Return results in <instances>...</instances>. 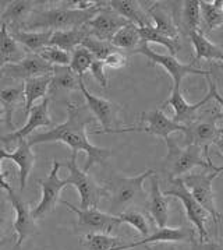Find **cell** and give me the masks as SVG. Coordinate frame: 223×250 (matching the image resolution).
Segmentation results:
<instances>
[{
	"label": "cell",
	"instance_id": "obj_1",
	"mask_svg": "<svg viewBox=\"0 0 223 250\" xmlns=\"http://www.w3.org/2000/svg\"><path fill=\"white\" fill-rule=\"evenodd\" d=\"M92 119V113L87 106L69 102L66 122L45 133L31 136L28 144L32 147L43 143H64L70 147L73 152L84 151L87 154L84 170L88 172L95 164H105V161L112 155V150L96 147L88 140L87 126L91 123Z\"/></svg>",
	"mask_w": 223,
	"mask_h": 250
},
{
	"label": "cell",
	"instance_id": "obj_52",
	"mask_svg": "<svg viewBox=\"0 0 223 250\" xmlns=\"http://www.w3.org/2000/svg\"><path fill=\"white\" fill-rule=\"evenodd\" d=\"M221 67H222V70H223V64H221Z\"/></svg>",
	"mask_w": 223,
	"mask_h": 250
},
{
	"label": "cell",
	"instance_id": "obj_11",
	"mask_svg": "<svg viewBox=\"0 0 223 250\" xmlns=\"http://www.w3.org/2000/svg\"><path fill=\"white\" fill-rule=\"evenodd\" d=\"M61 204H64L70 211L77 215V225L78 228L85 230L87 233H106L111 235L122 222L117 215H112L108 212L98 210V208H77L71 203L61 200Z\"/></svg>",
	"mask_w": 223,
	"mask_h": 250
},
{
	"label": "cell",
	"instance_id": "obj_31",
	"mask_svg": "<svg viewBox=\"0 0 223 250\" xmlns=\"http://www.w3.org/2000/svg\"><path fill=\"white\" fill-rule=\"evenodd\" d=\"M148 16L152 17V20L155 21L153 27L161 34L172 38V40H179V28L173 20L172 14L166 9H163L158 4H153L148 9Z\"/></svg>",
	"mask_w": 223,
	"mask_h": 250
},
{
	"label": "cell",
	"instance_id": "obj_36",
	"mask_svg": "<svg viewBox=\"0 0 223 250\" xmlns=\"http://www.w3.org/2000/svg\"><path fill=\"white\" fill-rule=\"evenodd\" d=\"M183 25L187 34L194 31H201L200 0H186L183 3Z\"/></svg>",
	"mask_w": 223,
	"mask_h": 250
},
{
	"label": "cell",
	"instance_id": "obj_26",
	"mask_svg": "<svg viewBox=\"0 0 223 250\" xmlns=\"http://www.w3.org/2000/svg\"><path fill=\"white\" fill-rule=\"evenodd\" d=\"M51 81L52 76H43V77H37V79L24 81L22 88H24V113H25V116H28V113L34 108L37 101L46 98L49 88H51Z\"/></svg>",
	"mask_w": 223,
	"mask_h": 250
},
{
	"label": "cell",
	"instance_id": "obj_41",
	"mask_svg": "<svg viewBox=\"0 0 223 250\" xmlns=\"http://www.w3.org/2000/svg\"><path fill=\"white\" fill-rule=\"evenodd\" d=\"M10 206H9L7 201L0 199V239H4L3 238L4 232L9 229L10 227H13L11 217H13V212L14 211H11L13 207H10Z\"/></svg>",
	"mask_w": 223,
	"mask_h": 250
},
{
	"label": "cell",
	"instance_id": "obj_23",
	"mask_svg": "<svg viewBox=\"0 0 223 250\" xmlns=\"http://www.w3.org/2000/svg\"><path fill=\"white\" fill-rule=\"evenodd\" d=\"M108 6L113 11H116L119 16H122L123 19H126L130 24H134L138 28L151 25L149 17L145 11L142 10L140 1H135V0H111V1H108Z\"/></svg>",
	"mask_w": 223,
	"mask_h": 250
},
{
	"label": "cell",
	"instance_id": "obj_2",
	"mask_svg": "<svg viewBox=\"0 0 223 250\" xmlns=\"http://www.w3.org/2000/svg\"><path fill=\"white\" fill-rule=\"evenodd\" d=\"M93 7L90 10H77L71 7H55L48 10H37L30 16V19L22 25V31H67L81 28L105 7Z\"/></svg>",
	"mask_w": 223,
	"mask_h": 250
},
{
	"label": "cell",
	"instance_id": "obj_40",
	"mask_svg": "<svg viewBox=\"0 0 223 250\" xmlns=\"http://www.w3.org/2000/svg\"><path fill=\"white\" fill-rule=\"evenodd\" d=\"M81 46L87 48L92 53V56L96 60H105L111 53H113L114 50H117L111 42L106 41H101L93 38V37H88L85 38L82 42Z\"/></svg>",
	"mask_w": 223,
	"mask_h": 250
},
{
	"label": "cell",
	"instance_id": "obj_43",
	"mask_svg": "<svg viewBox=\"0 0 223 250\" xmlns=\"http://www.w3.org/2000/svg\"><path fill=\"white\" fill-rule=\"evenodd\" d=\"M103 62H105V66L112 67V69H122L124 66H127V58L120 50H114Z\"/></svg>",
	"mask_w": 223,
	"mask_h": 250
},
{
	"label": "cell",
	"instance_id": "obj_8",
	"mask_svg": "<svg viewBox=\"0 0 223 250\" xmlns=\"http://www.w3.org/2000/svg\"><path fill=\"white\" fill-rule=\"evenodd\" d=\"M134 53L144 55L145 58L149 59V62H151L152 64L162 66L163 69L167 71V74L172 77L173 88H180L183 79H184L186 76L197 74V76H204L205 79L211 76V71L203 70V69H197V67H194L193 63H191V64H184V63H182L176 56H172V55H162V53H158V52H155V50L151 49L148 43H144V42H141V45L132 52V55H134Z\"/></svg>",
	"mask_w": 223,
	"mask_h": 250
},
{
	"label": "cell",
	"instance_id": "obj_19",
	"mask_svg": "<svg viewBox=\"0 0 223 250\" xmlns=\"http://www.w3.org/2000/svg\"><path fill=\"white\" fill-rule=\"evenodd\" d=\"M194 235H195V230L187 227H179V228L163 227V228H158L148 238L126 243L123 246V250L132 249L137 246H145V245L165 243V242H191L194 239Z\"/></svg>",
	"mask_w": 223,
	"mask_h": 250
},
{
	"label": "cell",
	"instance_id": "obj_21",
	"mask_svg": "<svg viewBox=\"0 0 223 250\" xmlns=\"http://www.w3.org/2000/svg\"><path fill=\"white\" fill-rule=\"evenodd\" d=\"M38 1L31 0H14L7 3L3 13L0 14V22L7 25L9 31L21 30L25 21L30 19V16L37 10Z\"/></svg>",
	"mask_w": 223,
	"mask_h": 250
},
{
	"label": "cell",
	"instance_id": "obj_33",
	"mask_svg": "<svg viewBox=\"0 0 223 250\" xmlns=\"http://www.w3.org/2000/svg\"><path fill=\"white\" fill-rule=\"evenodd\" d=\"M138 31H140L141 42L148 43V45H149V42H155V43L163 45L166 49L170 52L172 56H176V53H177V52L180 50V48H182L180 41L172 40V38L163 35V34H161L159 31L153 27L152 24H151V25H147V27H141V28H138Z\"/></svg>",
	"mask_w": 223,
	"mask_h": 250
},
{
	"label": "cell",
	"instance_id": "obj_14",
	"mask_svg": "<svg viewBox=\"0 0 223 250\" xmlns=\"http://www.w3.org/2000/svg\"><path fill=\"white\" fill-rule=\"evenodd\" d=\"M9 201H10L13 211L16 212V218L13 222V229L16 230L17 235V242L16 246H22L25 240L31 238L37 232V220L32 215V208L30 204L24 200L21 196L16 194L14 190L9 194Z\"/></svg>",
	"mask_w": 223,
	"mask_h": 250
},
{
	"label": "cell",
	"instance_id": "obj_7",
	"mask_svg": "<svg viewBox=\"0 0 223 250\" xmlns=\"http://www.w3.org/2000/svg\"><path fill=\"white\" fill-rule=\"evenodd\" d=\"M169 185H170V188L167 190L163 191V196L176 197V199L182 201L184 211H186V217L188 218L190 222H193V225L197 229L200 243L208 242L209 235H208V230L205 228V222L209 218V214L204 210L203 207L197 203V200L191 196V193L184 186L182 178L169 180Z\"/></svg>",
	"mask_w": 223,
	"mask_h": 250
},
{
	"label": "cell",
	"instance_id": "obj_50",
	"mask_svg": "<svg viewBox=\"0 0 223 250\" xmlns=\"http://www.w3.org/2000/svg\"><path fill=\"white\" fill-rule=\"evenodd\" d=\"M6 243H7V239H0V248H1V246H4Z\"/></svg>",
	"mask_w": 223,
	"mask_h": 250
},
{
	"label": "cell",
	"instance_id": "obj_48",
	"mask_svg": "<svg viewBox=\"0 0 223 250\" xmlns=\"http://www.w3.org/2000/svg\"><path fill=\"white\" fill-rule=\"evenodd\" d=\"M145 250H163L161 243H155V245H145Z\"/></svg>",
	"mask_w": 223,
	"mask_h": 250
},
{
	"label": "cell",
	"instance_id": "obj_35",
	"mask_svg": "<svg viewBox=\"0 0 223 250\" xmlns=\"http://www.w3.org/2000/svg\"><path fill=\"white\" fill-rule=\"evenodd\" d=\"M78 81H80V77L77 74H74L69 66L67 67H55V71L52 74L51 88H49V91L53 92V91L57 90H80Z\"/></svg>",
	"mask_w": 223,
	"mask_h": 250
},
{
	"label": "cell",
	"instance_id": "obj_25",
	"mask_svg": "<svg viewBox=\"0 0 223 250\" xmlns=\"http://www.w3.org/2000/svg\"><path fill=\"white\" fill-rule=\"evenodd\" d=\"M25 52L19 42L13 40L7 25L0 22V67L22 60L27 56Z\"/></svg>",
	"mask_w": 223,
	"mask_h": 250
},
{
	"label": "cell",
	"instance_id": "obj_53",
	"mask_svg": "<svg viewBox=\"0 0 223 250\" xmlns=\"http://www.w3.org/2000/svg\"><path fill=\"white\" fill-rule=\"evenodd\" d=\"M0 71H1V67H0Z\"/></svg>",
	"mask_w": 223,
	"mask_h": 250
},
{
	"label": "cell",
	"instance_id": "obj_5",
	"mask_svg": "<svg viewBox=\"0 0 223 250\" xmlns=\"http://www.w3.org/2000/svg\"><path fill=\"white\" fill-rule=\"evenodd\" d=\"M77 154L78 152H71L70 160L64 161V164H63L64 167H67L69 173H70L66 182H67V185L74 186L78 191L82 210L98 208L101 199L108 196V193L103 186L98 185L93 180V178L88 175V172L80 169V167L77 164Z\"/></svg>",
	"mask_w": 223,
	"mask_h": 250
},
{
	"label": "cell",
	"instance_id": "obj_46",
	"mask_svg": "<svg viewBox=\"0 0 223 250\" xmlns=\"http://www.w3.org/2000/svg\"><path fill=\"white\" fill-rule=\"evenodd\" d=\"M201 250H223V240L215 239L201 243Z\"/></svg>",
	"mask_w": 223,
	"mask_h": 250
},
{
	"label": "cell",
	"instance_id": "obj_17",
	"mask_svg": "<svg viewBox=\"0 0 223 250\" xmlns=\"http://www.w3.org/2000/svg\"><path fill=\"white\" fill-rule=\"evenodd\" d=\"M78 87H80V91H81V94L85 98L87 108L90 109L92 116L95 119H98V122L102 125L103 130L95 131V133H109L112 130V125H113L114 116H116V105L113 102H111V101L91 94L90 91L87 90V87H85L84 77H80Z\"/></svg>",
	"mask_w": 223,
	"mask_h": 250
},
{
	"label": "cell",
	"instance_id": "obj_24",
	"mask_svg": "<svg viewBox=\"0 0 223 250\" xmlns=\"http://www.w3.org/2000/svg\"><path fill=\"white\" fill-rule=\"evenodd\" d=\"M10 35L19 42L28 53H38L39 50L49 46L53 31H10Z\"/></svg>",
	"mask_w": 223,
	"mask_h": 250
},
{
	"label": "cell",
	"instance_id": "obj_27",
	"mask_svg": "<svg viewBox=\"0 0 223 250\" xmlns=\"http://www.w3.org/2000/svg\"><path fill=\"white\" fill-rule=\"evenodd\" d=\"M91 37L90 28L84 25L81 28H74L67 31H55L51 38L49 46H56L66 52H73L75 48L81 46L85 38Z\"/></svg>",
	"mask_w": 223,
	"mask_h": 250
},
{
	"label": "cell",
	"instance_id": "obj_15",
	"mask_svg": "<svg viewBox=\"0 0 223 250\" xmlns=\"http://www.w3.org/2000/svg\"><path fill=\"white\" fill-rule=\"evenodd\" d=\"M129 24L130 22L126 19H123L116 11L112 10L106 1V6L102 7L101 11L87 24V27L90 28L91 37L96 40L111 42L112 38L116 35V32Z\"/></svg>",
	"mask_w": 223,
	"mask_h": 250
},
{
	"label": "cell",
	"instance_id": "obj_29",
	"mask_svg": "<svg viewBox=\"0 0 223 250\" xmlns=\"http://www.w3.org/2000/svg\"><path fill=\"white\" fill-rule=\"evenodd\" d=\"M190 41L195 50V60H218L223 63V49L212 43L201 31H194L188 34Z\"/></svg>",
	"mask_w": 223,
	"mask_h": 250
},
{
	"label": "cell",
	"instance_id": "obj_45",
	"mask_svg": "<svg viewBox=\"0 0 223 250\" xmlns=\"http://www.w3.org/2000/svg\"><path fill=\"white\" fill-rule=\"evenodd\" d=\"M1 162H3V158H1V155H0V189L6 191L7 194H10L11 191H13V188L10 186V183L6 180L7 173H4V172L1 170Z\"/></svg>",
	"mask_w": 223,
	"mask_h": 250
},
{
	"label": "cell",
	"instance_id": "obj_39",
	"mask_svg": "<svg viewBox=\"0 0 223 250\" xmlns=\"http://www.w3.org/2000/svg\"><path fill=\"white\" fill-rule=\"evenodd\" d=\"M42 59L46 60L53 67H67L70 66L71 55L66 50H61L56 46H46L38 52Z\"/></svg>",
	"mask_w": 223,
	"mask_h": 250
},
{
	"label": "cell",
	"instance_id": "obj_13",
	"mask_svg": "<svg viewBox=\"0 0 223 250\" xmlns=\"http://www.w3.org/2000/svg\"><path fill=\"white\" fill-rule=\"evenodd\" d=\"M142 122H147L145 126H138V127H127V129H112L109 133H124V131H145L151 136L161 137L163 140H166L167 137H170L172 133L186 131V126L177 125L176 122L170 118H167L162 109L156 108V109L142 113Z\"/></svg>",
	"mask_w": 223,
	"mask_h": 250
},
{
	"label": "cell",
	"instance_id": "obj_4",
	"mask_svg": "<svg viewBox=\"0 0 223 250\" xmlns=\"http://www.w3.org/2000/svg\"><path fill=\"white\" fill-rule=\"evenodd\" d=\"M165 143L167 147V154L162 161V170L169 180L183 178L197 167L203 168L204 170L216 172L218 167L213 165L212 161L205 158L201 148L195 146L180 147L172 137H167Z\"/></svg>",
	"mask_w": 223,
	"mask_h": 250
},
{
	"label": "cell",
	"instance_id": "obj_34",
	"mask_svg": "<svg viewBox=\"0 0 223 250\" xmlns=\"http://www.w3.org/2000/svg\"><path fill=\"white\" fill-rule=\"evenodd\" d=\"M84 243L88 250H120L129 242L106 233H87Z\"/></svg>",
	"mask_w": 223,
	"mask_h": 250
},
{
	"label": "cell",
	"instance_id": "obj_37",
	"mask_svg": "<svg viewBox=\"0 0 223 250\" xmlns=\"http://www.w3.org/2000/svg\"><path fill=\"white\" fill-rule=\"evenodd\" d=\"M93 60H95V58L92 56L90 50L84 46H78L71 52V62L69 67L78 77H84V73L90 70Z\"/></svg>",
	"mask_w": 223,
	"mask_h": 250
},
{
	"label": "cell",
	"instance_id": "obj_9",
	"mask_svg": "<svg viewBox=\"0 0 223 250\" xmlns=\"http://www.w3.org/2000/svg\"><path fill=\"white\" fill-rule=\"evenodd\" d=\"M221 118H222V113H219V112H213L212 115L208 118L198 116V119L195 122L186 126V131L183 133L184 134V144L186 146H195V147L201 148L205 158L208 161H212L209 157L208 148L221 136L222 127L221 129L218 127V120Z\"/></svg>",
	"mask_w": 223,
	"mask_h": 250
},
{
	"label": "cell",
	"instance_id": "obj_28",
	"mask_svg": "<svg viewBox=\"0 0 223 250\" xmlns=\"http://www.w3.org/2000/svg\"><path fill=\"white\" fill-rule=\"evenodd\" d=\"M201 7V32L204 35L223 27V0L205 1L200 0Z\"/></svg>",
	"mask_w": 223,
	"mask_h": 250
},
{
	"label": "cell",
	"instance_id": "obj_22",
	"mask_svg": "<svg viewBox=\"0 0 223 250\" xmlns=\"http://www.w3.org/2000/svg\"><path fill=\"white\" fill-rule=\"evenodd\" d=\"M149 182H151V191H149L148 201H147L149 215L152 217V220L155 221L158 228L167 227V221H169L167 197L163 196L162 190H161V185H159V179L155 173L149 178Z\"/></svg>",
	"mask_w": 223,
	"mask_h": 250
},
{
	"label": "cell",
	"instance_id": "obj_10",
	"mask_svg": "<svg viewBox=\"0 0 223 250\" xmlns=\"http://www.w3.org/2000/svg\"><path fill=\"white\" fill-rule=\"evenodd\" d=\"M60 167H63V164L55 160L48 176L45 179L38 180L42 189V197L41 201L38 203V206L32 208V215L35 220H41L43 217H46L48 214H51L52 211L56 208L57 203L60 201L61 190L66 186H69L66 179L59 178Z\"/></svg>",
	"mask_w": 223,
	"mask_h": 250
},
{
	"label": "cell",
	"instance_id": "obj_20",
	"mask_svg": "<svg viewBox=\"0 0 223 250\" xmlns=\"http://www.w3.org/2000/svg\"><path fill=\"white\" fill-rule=\"evenodd\" d=\"M0 155L3 160H10L13 161L19 169V178H20V190L22 191L27 186V182L31 175V170L35 165V155L31 150V146L28 144V140H21L19 141V146L16 150H13V152H7L6 150L0 148Z\"/></svg>",
	"mask_w": 223,
	"mask_h": 250
},
{
	"label": "cell",
	"instance_id": "obj_16",
	"mask_svg": "<svg viewBox=\"0 0 223 250\" xmlns=\"http://www.w3.org/2000/svg\"><path fill=\"white\" fill-rule=\"evenodd\" d=\"M52 125H53V120L51 119V115H49V98L46 97L41 101V104L34 105V108L27 116V123L21 129H17L10 134L3 136L1 141L19 143L21 140H27V137L38 127H51Z\"/></svg>",
	"mask_w": 223,
	"mask_h": 250
},
{
	"label": "cell",
	"instance_id": "obj_32",
	"mask_svg": "<svg viewBox=\"0 0 223 250\" xmlns=\"http://www.w3.org/2000/svg\"><path fill=\"white\" fill-rule=\"evenodd\" d=\"M111 43L117 50H127V52L132 53L141 45V37H140L138 27H135L134 24H129V25L123 27L122 30L117 31L116 35L112 38Z\"/></svg>",
	"mask_w": 223,
	"mask_h": 250
},
{
	"label": "cell",
	"instance_id": "obj_6",
	"mask_svg": "<svg viewBox=\"0 0 223 250\" xmlns=\"http://www.w3.org/2000/svg\"><path fill=\"white\" fill-rule=\"evenodd\" d=\"M218 176H219L218 172L204 170V172H200V173L190 172V173L184 175L182 178L184 186L188 189V191L191 193V196L213 220L215 228H218V224L221 221V214H219V211L216 208L212 189V182Z\"/></svg>",
	"mask_w": 223,
	"mask_h": 250
},
{
	"label": "cell",
	"instance_id": "obj_49",
	"mask_svg": "<svg viewBox=\"0 0 223 250\" xmlns=\"http://www.w3.org/2000/svg\"><path fill=\"white\" fill-rule=\"evenodd\" d=\"M4 123V113H3V109L0 108V125Z\"/></svg>",
	"mask_w": 223,
	"mask_h": 250
},
{
	"label": "cell",
	"instance_id": "obj_3",
	"mask_svg": "<svg viewBox=\"0 0 223 250\" xmlns=\"http://www.w3.org/2000/svg\"><path fill=\"white\" fill-rule=\"evenodd\" d=\"M155 170L147 169L141 175L132 178L114 175L109 180H106V185L103 188L111 197L112 215H119L140 204L147 206L148 194L144 189V182L149 179Z\"/></svg>",
	"mask_w": 223,
	"mask_h": 250
},
{
	"label": "cell",
	"instance_id": "obj_38",
	"mask_svg": "<svg viewBox=\"0 0 223 250\" xmlns=\"http://www.w3.org/2000/svg\"><path fill=\"white\" fill-rule=\"evenodd\" d=\"M119 217V220L122 224H129V225H131L132 228H135V229L140 232V235L142 236V239L144 238H148L149 235H151V228H149V224H148V221L145 218V215L140 212V211L137 210H127L122 212V214H119L117 215Z\"/></svg>",
	"mask_w": 223,
	"mask_h": 250
},
{
	"label": "cell",
	"instance_id": "obj_12",
	"mask_svg": "<svg viewBox=\"0 0 223 250\" xmlns=\"http://www.w3.org/2000/svg\"><path fill=\"white\" fill-rule=\"evenodd\" d=\"M55 67L43 60L38 53H28L17 63H10L1 67L0 76L10 80H31L43 76H52Z\"/></svg>",
	"mask_w": 223,
	"mask_h": 250
},
{
	"label": "cell",
	"instance_id": "obj_44",
	"mask_svg": "<svg viewBox=\"0 0 223 250\" xmlns=\"http://www.w3.org/2000/svg\"><path fill=\"white\" fill-rule=\"evenodd\" d=\"M206 81H208V84H209V91H211V94H212V100H215L219 105H221V108H222V118H223V97L216 90V85H215V83L211 80V76L209 77H206Z\"/></svg>",
	"mask_w": 223,
	"mask_h": 250
},
{
	"label": "cell",
	"instance_id": "obj_30",
	"mask_svg": "<svg viewBox=\"0 0 223 250\" xmlns=\"http://www.w3.org/2000/svg\"><path fill=\"white\" fill-rule=\"evenodd\" d=\"M24 100V88L21 87H6V88H0V105L4 113V123L10 127L14 129V110L21 104V101Z\"/></svg>",
	"mask_w": 223,
	"mask_h": 250
},
{
	"label": "cell",
	"instance_id": "obj_18",
	"mask_svg": "<svg viewBox=\"0 0 223 250\" xmlns=\"http://www.w3.org/2000/svg\"><path fill=\"white\" fill-rule=\"evenodd\" d=\"M211 100H212V94L209 91L205 95V98L200 101V102H197V104H188L182 95L180 88H173L170 97L166 100V102L163 105H170V106H173V109H174L173 120L177 125L187 126V125H191L193 122L198 119V110L201 109V106L206 105Z\"/></svg>",
	"mask_w": 223,
	"mask_h": 250
},
{
	"label": "cell",
	"instance_id": "obj_47",
	"mask_svg": "<svg viewBox=\"0 0 223 250\" xmlns=\"http://www.w3.org/2000/svg\"><path fill=\"white\" fill-rule=\"evenodd\" d=\"M213 144L216 146V148L221 151V152H222V155H223V127H222V131H221V136L218 137V140L215 141ZM216 172H218V173L221 175V173L223 172V165H222V167H218V168H216Z\"/></svg>",
	"mask_w": 223,
	"mask_h": 250
},
{
	"label": "cell",
	"instance_id": "obj_51",
	"mask_svg": "<svg viewBox=\"0 0 223 250\" xmlns=\"http://www.w3.org/2000/svg\"><path fill=\"white\" fill-rule=\"evenodd\" d=\"M13 250H21V248H20V246H14V249H13Z\"/></svg>",
	"mask_w": 223,
	"mask_h": 250
},
{
	"label": "cell",
	"instance_id": "obj_42",
	"mask_svg": "<svg viewBox=\"0 0 223 250\" xmlns=\"http://www.w3.org/2000/svg\"><path fill=\"white\" fill-rule=\"evenodd\" d=\"M92 77L99 83L102 88H108L109 83H108V77H106V73H105V62L103 60H93V63L90 67Z\"/></svg>",
	"mask_w": 223,
	"mask_h": 250
}]
</instances>
